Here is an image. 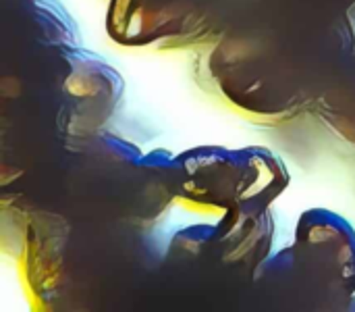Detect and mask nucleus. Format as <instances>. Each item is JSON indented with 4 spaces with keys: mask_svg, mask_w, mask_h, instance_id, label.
Wrapping results in <instances>:
<instances>
[{
    "mask_svg": "<svg viewBox=\"0 0 355 312\" xmlns=\"http://www.w3.org/2000/svg\"><path fill=\"white\" fill-rule=\"evenodd\" d=\"M189 179L183 190L189 198L204 206H268L277 198L289 177L285 165L264 148H202L187 152Z\"/></svg>",
    "mask_w": 355,
    "mask_h": 312,
    "instance_id": "obj_1",
    "label": "nucleus"
},
{
    "mask_svg": "<svg viewBox=\"0 0 355 312\" xmlns=\"http://www.w3.org/2000/svg\"><path fill=\"white\" fill-rule=\"evenodd\" d=\"M347 19L352 46L345 52L341 69L333 77V83L320 98V115L331 129L355 144V6L347 13Z\"/></svg>",
    "mask_w": 355,
    "mask_h": 312,
    "instance_id": "obj_3",
    "label": "nucleus"
},
{
    "mask_svg": "<svg viewBox=\"0 0 355 312\" xmlns=\"http://www.w3.org/2000/svg\"><path fill=\"white\" fill-rule=\"evenodd\" d=\"M295 273L335 298L355 294V229L337 213L306 211L295 229V242L285 250Z\"/></svg>",
    "mask_w": 355,
    "mask_h": 312,
    "instance_id": "obj_2",
    "label": "nucleus"
}]
</instances>
